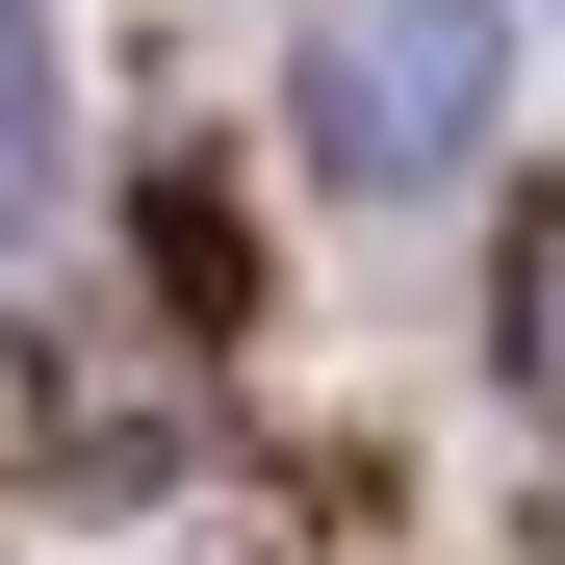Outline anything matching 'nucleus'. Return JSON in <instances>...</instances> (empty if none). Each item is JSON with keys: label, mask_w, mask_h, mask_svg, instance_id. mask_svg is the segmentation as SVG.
<instances>
[{"label": "nucleus", "mask_w": 565, "mask_h": 565, "mask_svg": "<svg viewBox=\"0 0 565 565\" xmlns=\"http://www.w3.org/2000/svg\"><path fill=\"white\" fill-rule=\"evenodd\" d=\"M52 154H77V104H52V0H0V232H52Z\"/></svg>", "instance_id": "2"}, {"label": "nucleus", "mask_w": 565, "mask_h": 565, "mask_svg": "<svg viewBox=\"0 0 565 565\" xmlns=\"http://www.w3.org/2000/svg\"><path fill=\"white\" fill-rule=\"evenodd\" d=\"M489 360H514V412H565V206H514L489 257Z\"/></svg>", "instance_id": "3"}, {"label": "nucleus", "mask_w": 565, "mask_h": 565, "mask_svg": "<svg viewBox=\"0 0 565 565\" xmlns=\"http://www.w3.org/2000/svg\"><path fill=\"white\" fill-rule=\"evenodd\" d=\"M309 180L334 206H412V180H462L489 154V104H514V0H309Z\"/></svg>", "instance_id": "1"}]
</instances>
